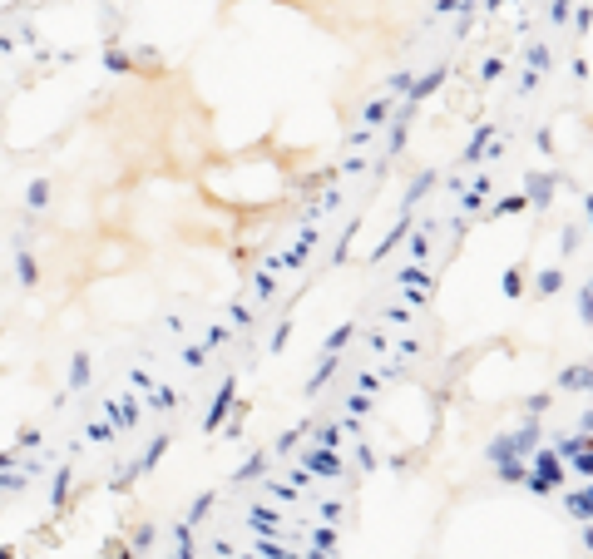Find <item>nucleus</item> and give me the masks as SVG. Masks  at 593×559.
<instances>
[{
  "instance_id": "1",
  "label": "nucleus",
  "mask_w": 593,
  "mask_h": 559,
  "mask_svg": "<svg viewBox=\"0 0 593 559\" xmlns=\"http://www.w3.org/2000/svg\"><path fill=\"white\" fill-rule=\"evenodd\" d=\"M574 510H593V490H589V495H579V500H574Z\"/></svg>"
}]
</instances>
